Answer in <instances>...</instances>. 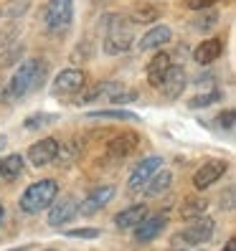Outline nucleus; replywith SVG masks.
Returning <instances> with one entry per match:
<instances>
[{"label":"nucleus","instance_id":"f257e3e1","mask_svg":"<svg viewBox=\"0 0 236 251\" xmlns=\"http://www.w3.org/2000/svg\"><path fill=\"white\" fill-rule=\"evenodd\" d=\"M43 74H46V64L41 58H26L5 84V89H3L5 101H18L26 94H31L33 89H38L43 81Z\"/></svg>","mask_w":236,"mask_h":251},{"label":"nucleus","instance_id":"f03ea898","mask_svg":"<svg viewBox=\"0 0 236 251\" xmlns=\"http://www.w3.org/2000/svg\"><path fill=\"white\" fill-rule=\"evenodd\" d=\"M102 25H105V53L117 56L132 49V43H135L132 21H127L120 13H107L102 18Z\"/></svg>","mask_w":236,"mask_h":251},{"label":"nucleus","instance_id":"7ed1b4c3","mask_svg":"<svg viewBox=\"0 0 236 251\" xmlns=\"http://www.w3.org/2000/svg\"><path fill=\"white\" fill-rule=\"evenodd\" d=\"M56 196H58V183H56L53 178L36 180V183H31V185L23 190L18 205H21L23 213L36 216V213H41V211H46Z\"/></svg>","mask_w":236,"mask_h":251},{"label":"nucleus","instance_id":"20e7f679","mask_svg":"<svg viewBox=\"0 0 236 251\" xmlns=\"http://www.w3.org/2000/svg\"><path fill=\"white\" fill-rule=\"evenodd\" d=\"M71 18H74V0H49L43 13H41L43 28H46L51 36L64 33L71 25Z\"/></svg>","mask_w":236,"mask_h":251},{"label":"nucleus","instance_id":"39448f33","mask_svg":"<svg viewBox=\"0 0 236 251\" xmlns=\"http://www.w3.org/2000/svg\"><path fill=\"white\" fill-rule=\"evenodd\" d=\"M211 236H213V218L203 213L190 221L181 233L173 236V246H198L211 241Z\"/></svg>","mask_w":236,"mask_h":251},{"label":"nucleus","instance_id":"423d86ee","mask_svg":"<svg viewBox=\"0 0 236 251\" xmlns=\"http://www.w3.org/2000/svg\"><path fill=\"white\" fill-rule=\"evenodd\" d=\"M160 168H163V157H160V155H150V157L140 160L137 165L132 168L130 178H127V188H130V193H142L145 183L150 180Z\"/></svg>","mask_w":236,"mask_h":251},{"label":"nucleus","instance_id":"0eeeda50","mask_svg":"<svg viewBox=\"0 0 236 251\" xmlns=\"http://www.w3.org/2000/svg\"><path fill=\"white\" fill-rule=\"evenodd\" d=\"M86 84V74L81 69H64L58 71L53 81H51V94L53 97H66V94H77L84 89Z\"/></svg>","mask_w":236,"mask_h":251},{"label":"nucleus","instance_id":"6e6552de","mask_svg":"<svg viewBox=\"0 0 236 251\" xmlns=\"http://www.w3.org/2000/svg\"><path fill=\"white\" fill-rule=\"evenodd\" d=\"M185 86H188V74H185V69L170 64L168 71L163 74V79H160V86H157V89L163 92L165 99H178V97H183Z\"/></svg>","mask_w":236,"mask_h":251},{"label":"nucleus","instance_id":"1a4fd4ad","mask_svg":"<svg viewBox=\"0 0 236 251\" xmlns=\"http://www.w3.org/2000/svg\"><path fill=\"white\" fill-rule=\"evenodd\" d=\"M77 211H79V203L74 196H61V198L56 196L49 205V226L58 228V226L69 224V221L77 216Z\"/></svg>","mask_w":236,"mask_h":251},{"label":"nucleus","instance_id":"9d476101","mask_svg":"<svg viewBox=\"0 0 236 251\" xmlns=\"http://www.w3.org/2000/svg\"><path fill=\"white\" fill-rule=\"evenodd\" d=\"M114 185H97V188H92L89 193H86V198L79 203V211L77 213H81V216H94V213H99L105 205H109V201L114 198Z\"/></svg>","mask_w":236,"mask_h":251},{"label":"nucleus","instance_id":"9b49d317","mask_svg":"<svg viewBox=\"0 0 236 251\" xmlns=\"http://www.w3.org/2000/svg\"><path fill=\"white\" fill-rule=\"evenodd\" d=\"M168 226V213H147L140 224L132 228L135 231V241L137 244H147V241H153V239H157L160 233H163V228Z\"/></svg>","mask_w":236,"mask_h":251},{"label":"nucleus","instance_id":"f8f14e48","mask_svg":"<svg viewBox=\"0 0 236 251\" xmlns=\"http://www.w3.org/2000/svg\"><path fill=\"white\" fill-rule=\"evenodd\" d=\"M226 170H229V162L226 160H209V162H203V165L196 170V175H193V185L198 190L211 188L216 180L224 178Z\"/></svg>","mask_w":236,"mask_h":251},{"label":"nucleus","instance_id":"ddd939ff","mask_svg":"<svg viewBox=\"0 0 236 251\" xmlns=\"http://www.w3.org/2000/svg\"><path fill=\"white\" fill-rule=\"evenodd\" d=\"M137 145H140V135H137V132H132V129L120 132L114 140L107 142V155L112 160H125V157H130L132 152L137 150Z\"/></svg>","mask_w":236,"mask_h":251},{"label":"nucleus","instance_id":"4468645a","mask_svg":"<svg viewBox=\"0 0 236 251\" xmlns=\"http://www.w3.org/2000/svg\"><path fill=\"white\" fill-rule=\"evenodd\" d=\"M56 150H58V140L56 137H43V140H38L28 147V160H31V165H36V168L51 165L56 160Z\"/></svg>","mask_w":236,"mask_h":251},{"label":"nucleus","instance_id":"2eb2a0df","mask_svg":"<svg viewBox=\"0 0 236 251\" xmlns=\"http://www.w3.org/2000/svg\"><path fill=\"white\" fill-rule=\"evenodd\" d=\"M122 86L125 84H120V81H99V84L89 86V89H84L79 94L77 104H92V101H99V99H112Z\"/></svg>","mask_w":236,"mask_h":251},{"label":"nucleus","instance_id":"dca6fc26","mask_svg":"<svg viewBox=\"0 0 236 251\" xmlns=\"http://www.w3.org/2000/svg\"><path fill=\"white\" fill-rule=\"evenodd\" d=\"M170 41H173V31L168 25H153L150 31L137 41V49L140 51H155V49H163Z\"/></svg>","mask_w":236,"mask_h":251},{"label":"nucleus","instance_id":"f3484780","mask_svg":"<svg viewBox=\"0 0 236 251\" xmlns=\"http://www.w3.org/2000/svg\"><path fill=\"white\" fill-rule=\"evenodd\" d=\"M221 51H224L221 38H203L198 46L193 49V58H196L201 66H209V64H213L216 58L221 56Z\"/></svg>","mask_w":236,"mask_h":251},{"label":"nucleus","instance_id":"a211bd4d","mask_svg":"<svg viewBox=\"0 0 236 251\" xmlns=\"http://www.w3.org/2000/svg\"><path fill=\"white\" fill-rule=\"evenodd\" d=\"M145 216H147V205L145 203H135V205H130V208H125V211H120L114 216V226L120 231H132Z\"/></svg>","mask_w":236,"mask_h":251},{"label":"nucleus","instance_id":"6ab92c4d","mask_svg":"<svg viewBox=\"0 0 236 251\" xmlns=\"http://www.w3.org/2000/svg\"><path fill=\"white\" fill-rule=\"evenodd\" d=\"M173 64V56L168 51H157L153 58H150V64H147V84L150 86H160V79H163V74L168 71V66Z\"/></svg>","mask_w":236,"mask_h":251},{"label":"nucleus","instance_id":"aec40b11","mask_svg":"<svg viewBox=\"0 0 236 251\" xmlns=\"http://www.w3.org/2000/svg\"><path fill=\"white\" fill-rule=\"evenodd\" d=\"M170 185H173V173L160 168V170L153 175V178L145 183L142 193H145V196H150V198H155V196H163V193H165V190H168Z\"/></svg>","mask_w":236,"mask_h":251},{"label":"nucleus","instance_id":"412c9836","mask_svg":"<svg viewBox=\"0 0 236 251\" xmlns=\"http://www.w3.org/2000/svg\"><path fill=\"white\" fill-rule=\"evenodd\" d=\"M79 155H81V147H79V142L77 140H66V142H58V150H56V165L58 168H71L74 162L79 160Z\"/></svg>","mask_w":236,"mask_h":251},{"label":"nucleus","instance_id":"4be33fe9","mask_svg":"<svg viewBox=\"0 0 236 251\" xmlns=\"http://www.w3.org/2000/svg\"><path fill=\"white\" fill-rule=\"evenodd\" d=\"M23 168H26V157L18 155V152H13V155L0 160V175H3V180H16L23 173Z\"/></svg>","mask_w":236,"mask_h":251},{"label":"nucleus","instance_id":"5701e85b","mask_svg":"<svg viewBox=\"0 0 236 251\" xmlns=\"http://www.w3.org/2000/svg\"><path fill=\"white\" fill-rule=\"evenodd\" d=\"M206 208H209V201H206V198H198V196H190V198H183L178 213H181V218H185V221H193V218L203 216Z\"/></svg>","mask_w":236,"mask_h":251},{"label":"nucleus","instance_id":"b1692460","mask_svg":"<svg viewBox=\"0 0 236 251\" xmlns=\"http://www.w3.org/2000/svg\"><path fill=\"white\" fill-rule=\"evenodd\" d=\"M190 25H193L196 31H201V33H209L213 25H218V10H213V8L198 10V16L190 21Z\"/></svg>","mask_w":236,"mask_h":251},{"label":"nucleus","instance_id":"393cba45","mask_svg":"<svg viewBox=\"0 0 236 251\" xmlns=\"http://www.w3.org/2000/svg\"><path fill=\"white\" fill-rule=\"evenodd\" d=\"M132 23H155L160 18V8L157 5H150V3H142V5H135L130 13Z\"/></svg>","mask_w":236,"mask_h":251},{"label":"nucleus","instance_id":"a878e982","mask_svg":"<svg viewBox=\"0 0 236 251\" xmlns=\"http://www.w3.org/2000/svg\"><path fill=\"white\" fill-rule=\"evenodd\" d=\"M89 120H137L135 112H125V109H102V112H92Z\"/></svg>","mask_w":236,"mask_h":251},{"label":"nucleus","instance_id":"bb28decb","mask_svg":"<svg viewBox=\"0 0 236 251\" xmlns=\"http://www.w3.org/2000/svg\"><path fill=\"white\" fill-rule=\"evenodd\" d=\"M56 120H58L56 114H46V112H43V114H31V117H28V120L23 122V127H26V129H38V127L53 125Z\"/></svg>","mask_w":236,"mask_h":251},{"label":"nucleus","instance_id":"cd10ccee","mask_svg":"<svg viewBox=\"0 0 236 251\" xmlns=\"http://www.w3.org/2000/svg\"><path fill=\"white\" fill-rule=\"evenodd\" d=\"M221 99V92L218 89H213V92H209V94H198V97H193L188 101L193 109H201V107H211V104H216V101Z\"/></svg>","mask_w":236,"mask_h":251},{"label":"nucleus","instance_id":"c85d7f7f","mask_svg":"<svg viewBox=\"0 0 236 251\" xmlns=\"http://www.w3.org/2000/svg\"><path fill=\"white\" fill-rule=\"evenodd\" d=\"M135 99H137V92H135V89H127V86H122V89L117 92L109 101H112V104H117V107H122V104H132Z\"/></svg>","mask_w":236,"mask_h":251},{"label":"nucleus","instance_id":"c756f323","mask_svg":"<svg viewBox=\"0 0 236 251\" xmlns=\"http://www.w3.org/2000/svg\"><path fill=\"white\" fill-rule=\"evenodd\" d=\"M69 239H97L99 236V228H71L66 231Z\"/></svg>","mask_w":236,"mask_h":251},{"label":"nucleus","instance_id":"7c9ffc66","mask_svg":"<svg viewBox=\"0 0 236 251\" xmlns=\"http://www.w3.org/2000/svg\"><path fill=\"white\" fill-rule=\"evenodd\" d=\"M234 117H236V114H234V109L221 112V114H218V125L224 127V129H229V132H231V129H234Z\"/></svg>","mask_w":236,"mask_h":251},{"label":"nucleus","instance_id":"2f4dec72","mask_svg":"<svg viewBox=\"0 0 236 251\" xmlns=\"http://www.w3.org/2000/svg\"><path fill=\"white\" fill-rule=\"evenodd\" d=\"M234 185H229L226 188V193L224 196H221V208H224V211H234Z\"/></svg>","mask_w":236,"mask_h":251},{"label":"nucleus","instance_id":"473e14b6","mask_svg":"<svg viewBox=\"0 0 236 251\" xmlns=\"http://www.w3.org/2000/svg\"><path fill=\"white\" fill-rule=\"evenodd\" d=\"M213 3H216V0H188L185 5H188L190 10H203V8H211Z\"/></svg>","mask_w":236,"mask_h":251},{"label":"nucleus","instance_id":"72a5a7b5","mask_svg":"<svg viewBox=\"0 0 236 251\" xmlns=\"http://www.w3.org/2000/svg\"><path fill=\"white\" fill-rule=\"evenodd\" d=\"M221 251H236V239H229V241H226V246L221 249Z\"/></svg>","mask_w":236,"mask_h":251},{"label":"nucleus","instance_id":"f704fd0d","mask_svg":"<svg viewBox=\"0 0 236 251\" xmlns=\"http://www.w3.org/2000/svg\"><path fill=\"white\" fill-rule=\"evenodd\" d=\"M5 147H8V137H5V135H0V152H3Z\"/></svg>","mask_w":236,"mask_h":251},{"label":"nucleus","instance_id":"c9c22d12","mask_svg":"<svg viewBox=\"0 0 236 251\" xmlns=\"http://www.w3.org/2000/svg\"><path fill=\"white\" fill-rule=\"evenodd\" d=\"M0 221H3V208H0Z\"/></svg>","mask_w":236,"mask_h":251},{"label":"nucleus","instance_id":"e433bc0d","mask_svg":"<svg viewBox=\"0 0 236 251\" xmlns=\"http://www.w3.org/2000/svg\"><path fill=\"white\" fill-rule=\"evenodd\" d=\"M0 178H3V175H0Z\"/></svg>","mask_w":236,"mask_h":251},{"label":"nucleus","instance_id":"4c0bfd02","mask_svg":"<svg viewBox=\"0 0 236 251\" xmlns=\"http://www.w3.org/2000/svg\"><path fill=\"white\" fill-rule=\"evenodd\" d=\"M49 251H51V249H49Z\"/></svg>","mask_w":236,"mask_h":251}]
</instances>
